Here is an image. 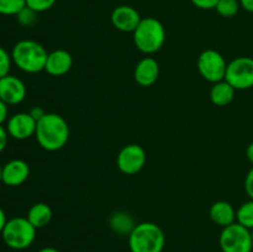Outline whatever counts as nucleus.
<instances>
[{"label": "nucleus", "instance_id": "f257e3e1", "mask_svg": "<svg viewBox=\"0 0 253 252\" xmlns=\"http://www.w3.org/2000/svg\"><path fill=\"white\" fill-rule=\"evenodd\" d=\"M35 137L43 150L49 152L61 150L69 140L68 123L59 114L46 113L37 121Z\"/></svg>", "mask_w": 253, "mask_h": 252}, {"label": "nucleus", "instance_id": "f03ea898", "mask_svg": "<svg viewBox=\"0 0 253 252\" xmlns=\"http://www.w3.org/2000/svg\"><path fill=\"white\" fill-rule=\"evenodd\" d=\"M48 52L41 43L34 40L19 41L11 51L12 63L25 73H39L44 71Z\"/></svg>", "mask_w": 253, "mask_h": 252}, {"label": "nucleus", "instance_id": "7ed1b4c3", "mask_svg": "<svg viewBox=\"0 0 253 252\" xmlns=\"http://www.w3.org/2000/svg\"><path fill=\"white\" fill-rule=\"evenodd\" d=\"M165 245V232L155 222H140L128 235L131 252H162Z\"/></svg>", "mask_w": 253, "mask_h": 252}, {"label": "nucleus", "instance_id": "20e7f679", "mask_svg": "<svg viewBox=\"0 0 253 252\" xmlns=\"http://www.w3.org/2000/svg\"><path fill=\"white\" fill-rule=\"evenodd\" d=\"M133 42L142 53L152 54L160 51L166 42V29L160 20L145 17L132 32Z\"/></svg>", "mask_w": 253, "mask_h": 252}, {"label": "nucleus", "instance_id": "39448f33", "mask_svg": "<svg viewBox=\"0 0 253 252\" xmlns=\"http://www.w3.org/2000/svg\"><path fill=\"white\" fill-rule=\"evenodd\" d=\"M36 230L27 217L16 216L7 220L1 231V237L7 247L21 251L34 244Z\"/></svg>", "mask_w": 253, "mask_h": 252}, {"label": "nucleus", "instance_id": "423d86ee", "mask_svg": "<svg viewBox=\"0 0 253 252\" xmlns=\"http://www.w3.org/2000/svg\"><path fill=\"white\" fill-rule=\"evenodd\" d=\"M219 244L222 252H253L252 231L236 221L222 227Z\"/></svg>", "mask_w": 253, "mask_h": 252}, {"label": "nucleus", "instance_id": "0eeeda50", "mask_svg": "<svg viewBox=\"0 0 253 252\" xmlns=\"http://www.w3.org/2000/svg\"><path fill=\"white\" fill-rule=\"evenodd\" d=\"M198 71L205 81L217 83L224 81L227 63L224 56L216 49H205L198 57Z\"/></svg>", "mask_w": 253, "mask_h": 252}, {"label": "nucleus", "instance_id": "6e6552de", "mask_svg": "<svg viewBox=\"0 0 253 252\" xmlns=\"http://www.w3.org/2000/svg\"><path fill=\"white\" fill-rule=\"evenodd\" d=\"M225 81L236 90H246L253 86V58L237 57L227 63Z\"/></svg>", "mask_w": 253, "mask_h": 252}, {"label": "nucleus", "instance_id": "1a4fd4ad", "mask_svg": "<svg viewBox=\"0 0 253 252\" xmlns=\"http://www.w3.org/2000/svg\"><path fill=\"white\" fill-rule=\"evenodd\" d=\"M146 160L147 156L142 146L137 143H130L120 150L116 158V165L121 173L132 175L141 172V169L145 167Z\"/></svg>", "mask_w": 253, "mask_h": 252}, {"label": "nucleus", "instance_id": "9d476101", "mask_svg": "<svg viewBox=\"0 0 253 252\" xmlns=\"http://www.w3.org/2000/svg\"><path fill=\"white\" fill-rule=\"evenodd\" d=\"M37 121L30 115V113H16L7 119L6 131L10 137L15 140H27L36 132Z\"/></svg>", "mask_w": 253, "mask_h": 252}, {"label": "nucleus", "instance_id": "9b49d317", "mask_svg": "<svg viewBox=\"0 0 253 252\" xmlns=\"http://www.w3.org/2000/svg\"><path fill=\"white\" fill-rule=\"evenodd\" d=\"M26 98V85L17 77L7 74L0 79V99L7 105H17Z\"/></svg>", "mask_w": 253, "mask_h": 252}, {"label": "nucleus", "instance_id": "f8f14e48", "mask_svg": "<svg viewBox=\"0 0 253 252\" xmlns=\"http://www.w3.org/2000/svg\"><path fill=\"white\" fill-rule=\"evenodd\" d=\"M141 20L140 12L130 5H120L111 12V24L121 32H133Z\"/></svg>", "mask_w": 253, "mask_h": 252}, {"label": "nucleus", "instance_id": "ddd939ff", "mask_svg": "<svg viewBox=\"0 0 253 252\" xmlns=\"http://www.w3.org/2000/svg\"><path fill=\"white\" fill-rule=\"evenodd\" d=\"M30 175V166L24 160H11L2 166L1 183L7 187L24 184Z\"/></svg>", "mask_w": 253, "mask_h": 252}, {"label": "nucleus", "instance_id": "4468645a", "mask_svg": "<svg viewBox=\"0 0 253 252\" xmlns=\"http://www.w3.org/2000/svg\"><path fill=\"white\" fill-rule=\"evenodd\" d=\"M160 77V64L152 57H145L135 67L133 78L141 86L153 85Z\"/></svg>", "mask_w": 253, "mask_h": 252}, {"label": "nucleus", "instance_id": "2eb2a0df", "mask_svg": "<svg viewBox=\"0 0 253 252\" xmlns=\"http://www.w3.org/2000/svg\"><path fill=\"white\" fill-rule=\"evenodd\" d=\"M73 66V57L66 49H54L48 53L44 71L53 77H61L68 73Z\"/></svg>", "mask_w": 253, "mask_h": 252}, {"label": "nucleus", "instance_id": "dca6fc26", "mask_svg": "<svg viewBox=\"0 0 253 252\" xmlns=\"http://www.w3.org/2000/svg\"><path fill=\"white\" fill-rule=\"evenodd\" d=\"M209 215L212 222L221 227H226L236 222V210L229 202L225 200L215 202L210 208Z\"/></svg>", "mask_w": 253, "mask_h": 252}, {"label": "nucleus", "instance_id": "f3484780", "mask_svg": "<svg viewBox=\"0 0 253 252\" xmlns=\"http://www.w3.org/2000/svg\"><path fill=\"white\" fill-rule=\"evenodd\" d=\"M235 91H236V89L224 79V81L214 83V85L211 86L210 100L216 106H226L234 100Z\"/></svg>", "mask_w": 253, "mask_h": 252}, {"label": "nucleus", "instance_id": "a211bd4d", "mask_svg": "<svg viewBox=\"0 0 253 252\" xmlns=\"http://www.w3.org/2000/svg\"><path fill=\"white\" fill-rule=\"evenodd\" d=\"M52 216H53V212L48 204L36 203L30 208L26 217L36 229H42L51 222Z\"/></svg>", "mask_w": 253, "mask_h": 252}, {"label": "nucleus", "instance_id": "6ab92c4d", "mask_svg": "<svg viewBox=\"0 0 253 252\" xmlns=\"http://www.w3.org/2000/svg\"><path fill=\"white\" fill-rule=\"evenodd\" d=\"M110 227L119 235H130L136 224L130 214L124 211H118L111 215L110 217Z\"/></svg>", "mask_w": 253, "mask_h": 252}, {"label": "nucleus", "instance_id": "aec40b11", "mask_svg": "<svg viewBox=\"0 0 253 252\" xmlns=\"http://www.w3.org/2000/svg\"><path fill=\"white\" fill-rule=\"evenodd\" d=\"M236 221L242 226L253 230V199L244 203L236 211Z\"/></svg>", "mask_w": 253, "mask_h": 252}, {"label": "nucleus", "instance_id": "412c9836", "mask_svg": "<svg viewBox=\"0 0 253 252\" xmlns=\"http://www.w3.org/2000/svg\"><path fill=\"white\" fill-rule=\"evenodd\" d=\"M240 0H219L215 10L222 17H234L239 12Z\"/></svg>", "mask_w": 253, "mask_h": 252}, {"label": "nucleus", "instance_id": "4be33fe9", "mask_svg": "<svg viewBox=\"0 0 253 252\" xmlns=\"http://www.w3.org/2000/svg\"><path fill=\"white\" fill-rule=\"evenodd\" d=\"M26 6V0H0V15L16 16Z\"/></svg>", "mask_w": 253, "mask_h": 252}, {"label": "nucleus", "instance_id": "5701e85b", "mask_svg": "<svg viewBox=\"0 0 253 252\" xmlns=\"http://www.w3.org/2000/svg\"><path fill=\"white\" fill-rule=\"evenodd\" d=\"M16 17H17V21H19V24L21 25V26L30 27L32 26V25L36 24L37 12L34 11L32 9H30V7L25 6L24 9L16 15Z\"/></svg>", "mask_w": 253, "mask_h": 252}, {"label": "nucleus", "instance_id": "b1692460", "mask_svg": "<svg viewBox=\"0 0 253 252\" xmlns=\"http://www.w3.org/2000/svg\"><path fill=\"white\" fill-rule=\"evenodd\" d=\"M11 54H9V52L4 47L0 46V79L9 74L10 68H11Z\"/></svg>", "mask_w": 253, "mask_h": 252}, {"label": "nucleus", "instance_id": "393cba45", "mask_svg": "<svg viewBox=\"0 0 253 252\" xmlns=\"http://www.w3.org/2000/svg\"><path fill=\"white\" fill-rule=\"evenodd\" d=\"M56 1L57 0H26V6L39 14V12H43L51 9L56 4Z\"/></svg>", "mask_w": 253, "mask_h": 252}, {"label": "nucleus", "instance_id": "a878e982", "mask_svg": "<svg viewBox=\"0 0 253 252\" xmlns=\"http://www.w3.org/2000/svg\"><path fill=\"white\" fill-rule=\"evenodd\" d=\"M190 1H192L193 5L197 6L198 9L211 10L216 7L219 0H190Z\"/></svg>", "mask_w": 253, "mask_h": 252}, {"label": "nucleus", "instance_id": "bb28decb", "mask_svg": "<svg viewBox=\"0 0 253 252\" xmlns=\"http://www.w3.org/2000/svg\"><path fill=\"white\" fill-rule=\"evenodd\" d=\"M245 190H246L250 199H253V167L249 170L246 179H245Z\"/></svg>", "mask_w": 253, "mask_h": 252}, {"label": "nucleus", "instance_id": "cd10ccee", "mask_svg": "<svg viewBox=\"0 0 253 252\" xmlns=\"http://www.w3.org/2000/svg\"><path fill=\"white\" fill-rule=\"evenodd\" d=\"M7 140H9V133H7L6 127L0 125V153L6 148Z\"/></svg>", "mask_w": 253, "mask_h": 252}, {"label": "nucleus", "instance_id": "c85d7f7f", "mask_svg": "<svg viewBox=\"0 0 253 252\" xmlns=\"http://www.w3.org/2000/svg\"><path fill=\"white\" fill-rule=\"evenodd\" d=\"M7 116H9V105L0 99V125L7 121Z\"/></svg>", "mask_w": 253, "mask_h": 252}, {"label": "nucleus", "instance_id": "c756f323", "mask_svg": "<svg viewBox=\"0 0 253 252\" xmlns=\"http://www.w3.org/2000/svg\"><path fill=\"white\" fill-rule=\"evenodd\" d=\"M29 113L36 121H39L40 119H42L44 115H46V111H44L41 106H34Z\"/></svg>", "mask_w": 253, "mask_h": 252}, {"label": "nucleus", "instance_id": "7c9ffc66", "mask_svg": "<svg viewBox=\"0 0 253 252\" xmlns=\"http://www.w3.org/2000/svg\"><path fill=\"white\" fill-rule=\"evenodd\" d=\"M240 4L246 11L253 12V0H240Z\"/></svg>", "mask_w": 253, "mask_h": 252}, {"label": "nucleus", "instance_id": "2f4dec72", "mask_svg": "<svg viewBox=\"0 0 253 252\" xmlns=\"http://www.w3.org/2000/svg\"><path fill=\"white\" fill-rule=\"evenodd\" d=\"M6 221H7V219H6V215H5V211L1 209V208H0V234H1V231H2V229H4Z\"/></svg>", "mask_w": 253, "mask_h": 252}, {"label": "nucleus", "instance_id": "473e14b6", "mask_svg": "<svg viewBox=\"0 0 253 252\" xmlns=\"http://www.w3.org/2000/svg\"><path fill=\"white\" fill-rule=\"evenodd\" d=\"M246 156H247V158H249L250 162L253 165V142H251L249 146H247Z\"/></svg>", "mask_w": 253, "mask_h": 252}, {"label": "nucleus", "instance_id": "72a5a7b5", "mask_svg": "<svg viewBox=\"0 0 253 252\" xmlns=\"http://www.w3.org/2000/svg\"><path fill=\"white\" fill-rule=\"evenodd\" d=\"M37 252H61V251L57 249H54V247H43V249L39 250Z\"/></svg>", "mask_w": 253, "mask_h": 252}, {"label": "nucleus", "instance_id": "f704fd0d", "mask_svg": "<svg viewBox=\"0 0 253 252\" xmlns=\"http://www.w3.org/2000/svg\"><path fill=\"white\" fill-rule=\"evenodd\" d=\"M1 172H2V166L0 165V183H1Z\"/></svg>", "mask_w": 253, "mask_h": 252}, {"label": "nucleus", "instance_id": "c9c22d12", "mask_svg": "<svg viewBox=\"0 0 253 252\" xmlns=\"http://www.w3.org/2000/svg\"><path fill=\"white\" fill-rule=\"evenodd\" d=\"M252 247H253V230H252Z\"/></svg>", "mask_w": 253, "mask_h": 252}]
</instances>
